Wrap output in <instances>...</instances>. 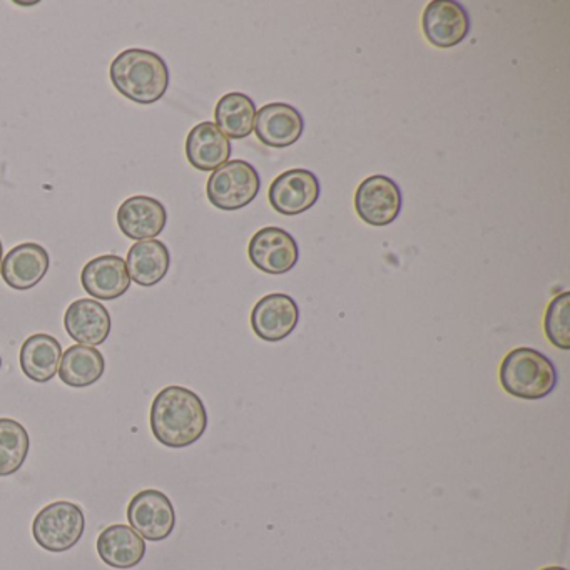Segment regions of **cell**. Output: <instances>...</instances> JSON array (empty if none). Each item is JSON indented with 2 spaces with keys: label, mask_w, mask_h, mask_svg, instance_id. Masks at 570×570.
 <instances>
[{
  "label": "cell",
  "mask_w": 570,
  "mask_h": 570,
  "mask_svg": "<svg viewBox=\"0 0 570 570\" xmlns=\"http://www.w3.org/2000/svg\"><path fill=\"white\" fill-rule=\"evenodd\" d=\"M151 432L159 443L169 449L195 445L208 429L205 403L185 386H166L151 405Z\"/></svg>",
  "instance_id": "obj_1"
},
{
  "label": "cell",
  "mask_w": 570,
  "mask_h": 570,
  "mask_svg": "<svg viewBox=\"0 0 570 570\" xmlns=\"http://www.w3.org/2000/svg\"><path fill=\"white\" fill-rule=\"evenodd\" d=\"M109 78L119 95L136 105L149 106L168 91L169 69L156 52L126 49L112 61Z\"/></svg>",
  "instance_id": "obj_2"
},
{
  "label": "cell",
  "mask_w": 570,
  "mask_h": 570,
  "mask_svg": "<svg viewBox=\"0 0 570 570\" xmlns=\"http://www.w3.org/2000/svg\"><path fill=\"white\" fill-rule=\"evenodd\" d=\"M500 385L520 400H542L556 390L557 368L539 350L522 348L507 353L500 365Z\"/></svg>",
  "instance_id": "obj_3"
},
{
  "label": "cell",
  "mask_w": 570,
  "mask_h": 570,
  "mask_svg": "<svg viewBox=\"0 0 570 570\" xmlns=\"http://www.w3.org/2000/svg\"><path fill=\"white\" fill-rule=\"evenodd\" d=\"M262 178L255 166L235 159L213 171L206 185L209 203L222 212H238L255 202Z\"/></svg>",
  "instance_id": "obj_4"
},
{
  "label": "cell",
  "mask_w": 570,
  "mask_h": 570,
  "mask_svg": "<svg viewBox=\"0 0 570 570\" xmlns=\"http://www.w3.org/2000/svg\"><path fill=\"white\" fill-rule=\"evenodd\" d=\"M86 529L81 507L72 502H55L41 510L32 523L36 542L48 552H68L78 546Z\"/></svg>",
  "instance_id": "obj_5"
},
{
  "label": "cell",
  "mask_w": 570,
  "mask_h": 570,
  "mask_svg": "<svg viewBox=\"0 0 570 570\" xmlns=\"http://www.w3.org/2000/svg\"><path fill=\"white\" fill-rule=\"evenodd\" d=\"M128 520L131 529L136 530L142 539L149 542H161L175 530V507L161 490H142L129 502Z\"/></svg>",
  "instance_id": "obj_6"
},
{
  "label": "cell",
  "mask_w": 570,
  "mask_h": 570,
  "mask_svg": "<svg viewBox=\"0 0 570 570\" xmlns=\"http://www.w3.org/2000/svg\"><path fill=\"white\" fill-rule=\"evenodd\" d=\"M403 198L399 185L389 176H370L355 193V209L370 226H389L402 212Z\"/></svg>",
  "instance_id": "obj_7"
},
{
  "label": "cell",
  "mask_w": 570,
  "mask_h": 570,
  "mask_svg": "<svg viewBox=\"0 0 570 570\" xmlns=\"http://www.w3.org/2000/svg\"><path fill=\"white\" fill-rule=\"evenodd\" d=\"M320 193L322 186L315 173L296 168L283 173L272 183L268 199L272 208L279 215L298 216L316 205Z\"/></svg>",
  "instance_id": "obj_8"
},
{
  "label": "cell",
  "mask_w": 570,
  "mask_h": 570,
  "mask_svg": "<svg viewBox=\"0 0 570 570\" xmlns=\"http://www.w3.org/2000/svg\"><path fill=\"white\" fill-rule=\"evenodd\" d=\"M248 256L259 272L285 275L298 263V243L286 229L268 226L255 233L248 245Z\"/></svg>",
  "instance_id": "obj_9"
},
{
  "label": "cell",
  "mask_w": 570,
  "mask_h": 570,
  "mask_svg": "<svg viewBox=\"0 0 570 570\" xmlns=\"http://www.w3.org/2000/svg\"><path fill=\"white\" fill-rule=\"evenodd\" d=\"M422 28L433 48L452 49L469 36V12L455 0H433L423 11Z\"/></svg>",
  "instance_id": "obj_10"
},
{
  "label": "cell",
  "mask_w": 570,
  "mask_h": 570,
  "mask_svg": "<svg viewBox=\"0 0 570 570\" xmlns=\"http://www.w3.org/2000/svg\"><path fill=\"white\" fill-rule=\"evenodd\" d=\"M298 322V303L285 293L263 296L252 312L253 332L263 342L278 343L288 338Z\"/></svg>",
  "instance_id": "obj_11"
},
{
  "label": "cell",
  "mask_w": 570,
  "mask_h": 570,
  "mask_svg": "<svg viewBox=\"0 0 570 570\" xmlns=\"http://www.w3.org/2000/svg\"><path fill=\"white\" fill-rule=\"evenodd\" d=\"M305 131L302 112L286 102H272L256 111L255 135L268 148H289Z\"/></svg>",
  "instance_id": "obj_12"
},
{
  "label": "cell",
  "mask_w": 570,
  "mask_h": 570,
  "mask_svg": "<svg viewBox=\"0 0 570 570\" xmlns=\"http://www.w3.org/2000/svg\"><path fill=\"white\" fill-rule=\"evenodd\" d=\"M49 265L51 259L45 246L38 243H22L12 248L2 259L0 273L6 285L19 292H26L42 282V278L48 275Z\"/></svg>",
  "instance_id": "obj_13"
},
{
  "label": "cell",
  "mask_w": 570,
  "mask_h": 570,
  "mask_svg": "<svg viewBox=\"0 0 570 570\" xmlns=\"http://www.w3.org/2000/svg\"><path fill=\"white\" fill-rule=\"evenodd\" d=\"M168 223L165 205L151 196H131L118 209V226L126 238L135 242L155 239Z\"/></svg>",
  "instance_id": "obj_14"
},
{
  "label": "cell",
  "mask_w": 570,
  "mask_h": 570,
  "mask_svg": "<svg viewBox=\"0 0 570 570\" xmlns=\"http://www.w3.org/2000/svg\"><path fill=\"white\" fill-rule=\"evenodd\" d=\"M81 283L85 292L92 298L112 302L128 292L131 278L121 256L102 255L91 259L82 268Z\"/></svg>",
  "instance_id": "obj_15"
},
{
  "label": "cell",
  "mask_w": 570,
  "mask_h": 570,
  "mask_svg": "<svg viewBox=\"0 0 570 570\" xmlns=\"http://www.w3.org/2000/svg\"><path fill=\"white\" fill-rule=\"evenodd\" d=\"M68 335L78 345L99 346L111 333V315L102 303L92 298L76 299L65 315Z\"/></svg>",
  "instance_id": "obj_16"
},
{
  "label": "cell",
  "mask_w": 570,
  "mask_h": 570,
  "mask_svg": "<svg viewBox=\"0 0 570 570\" xmlns=\"http://www.w3.org/2000/svg\"><path fill=\"white\" fill-rule=\"evenodd\" d=\"M232 142L215 122H199L186 138V158L198 171H216L232 158Z\"/></svg>",
  "instance_id": "obj_17"
},
{
  "label": "cell",
  "mask_w": 570,
  "mask_h": 570,
  "mask_svg": "<svg viewBox=\"0 0 570 570\" xmlns=\"http://www.w3.org/2000/svg\"><path fill=\"white\" fill-rule=\"evenodd\" d=\"M102 562L115 569H132L146 556V542L136 530L122 523H115L102 530L96 543Z\"/></svg>",
  "instance_id": "obj_18"
},
{
  "label": "cell",
  "mask_w": 570,
  "mask_h": 570,
  "mask_svg": "<svg viewBox=\"0 0 570 570\" xmlns=\"http://www.w3.org/2000/svg\"><path fill=\"white\" fill-rule=\"evenodd\" d=\"M171 265V255L168 246L159 239L138 242L129 248L128 266L129 278L136 285L151 288L166 278Z\"/></svg>",
  "instance_id": "obj_19"
},
{
  "label": "cell",
  "mask_w": 570,
  "mask_h": 570,
  "mask_svg": "<svg viewBox=\"0 0 570 570\" xmlns=\"http://www.w3.org/2000/svg\"><path fill=\"white\" fill-rule=\"evenodd\" d=\"M62 360V346L55 336L38 333L29 336L21 348L19 362L22 372L36 383H48L59 372Z\"/></svg>",
  "instance_id": "obj_20"
},
{
  "label": "cell",
  "mask_w": 570,
  "mask_h": 570,
  "mask_svg": "<svg viewBox=\"0 0 570 570\" xmlns=\"http://www.w3.org/2000/svg\"><path fill=\"white\" fill-rule=\"evenodd\" d=\"M106 360L102 353L95 346H69L68 352L62 353L59 365V379L72 389H86L95 385L105 375Z\"/></svg>",
  "instance_id": "obj_21"
},
{
  "label": "cell",
  "mask_w": 570,
  "mask_h": 570,
  "mask_svg": "<svg viewBox=\"0 0 570 570\" xmlns=\"http://www.w3.org/2000/svg\"><path fill=\"white\" fill-rule=\"evenodd\" d=\"M256 105L243 92H229L219 99L215 125L228 139H245L255 131Z\"/></svg>",
  "instance_id": "obj_22"
},
{
  "label": "cell",
  "mask_w": 570,
  "mask_h": 570,
  "mask_svg": "<svg viewBox=\"0 0 570 570\" xmlns=\"http://www.w3.org/2000/svg\"><path fill=\"white\" fill-rule=\"evenodd\" d=\"M31 449L24 425L12 419H0V476L19 472Z\"/></svg>",
  "instance_id": "obj_23"
},
{
  "label": "cell",
  "mask_w": 570,
  "mask_h": 570,
  "mask_svg": "<svg viewBox=\"0 0 570 570\" xmlns=\"http://www.w3.org/2000/svg\"><path fill=\"white\" fill-rule=\"evenodd\" d=\"M543 330L547 338L559 350H570V293L557 295L547 306Z\"/></svg>",
  "instance_id": "obj_24"
},
{
  "label": "cell",
  "mask_w": 570,
  "mask_h": 570,
  "mask_svg": "<svg viewBox=\"0 0 570 570\" xmlns=\"http://www.w3.org/2000/svg\"><path fill=\"white\" fill-rule=\"evenodd\" d=\"M540 570H567V569H563V567L552 566V567H546V569H540Z\"/></svg>",
  "instance_id": "obj_25"
},
{
  "label": "cell",
  "mask_w": 570,
  "mask_h": 570,
  "mask_svg": "<svg viewBox=\"0 0 570 570\" xmlns=\"http://www.w3.org/2000/svg\"><path fill=\"white\" fill-rule=\"evenodd\" d=\"M2 253H4V246H2V242H0V263H2Z\"/></svg>",
  "instance_id": "obj_26"
},
{
  "label": "cell",
  "mask_w": 570,
  "mask_h": 570,
  "mask_svg": "<svg viewBox=\"0 0 570 570\" xmlns=\"http://www.w3.org/2000/svg\"><path fill=\"white\" fill-rule=\"evenodd\" d=\"M0 368H2V356H0Z\"/></svg>",
  "instance_id": "obj_27"
}]
</instances>
